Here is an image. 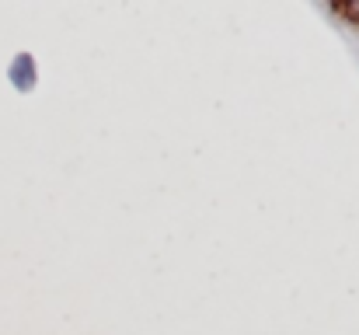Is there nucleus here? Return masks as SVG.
Here are the masks:
<instances>
[{
	"mask_svg": "<svg viewBox=\"0 0 359 335\" xmlns=\"http://www.w3.org/2000/svg\"><path fill=\"white\" fill-rule=\"evenodd\" d=\"M11 81H14V88H21V91H28V88L35 84V63H32L28 53H21V56L14 60V67H11Z\"/></svg>",
	"mask_w": 359,
	"mask_h": 335,
	"instance_id": "1",
	"label": "nucleus"
}]
</instances>
